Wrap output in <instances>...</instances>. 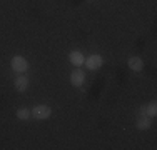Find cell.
<instances>
[{
    "instance_id": "obj_1",
    "label": "cell",
    "mask_w": 157,
    "mask_h": 150,
    "mask_svg": "<svg viewBox=\"0 0 157 150\" xmlns=\"http://www.w3.org/2000/svg\"><path fill=\"white\" fill-rule=\"evenodd\" d=\"M32 117L35 120H45L52 115V108L48 107L45 103H40V105H35V107L32 108Z\"/></svg>"
},
{
    "instance_id": "obj_2",
    "label": "cell",
    "mask_w": 157,
    "mask_h": 150,
    "mask_svg": "<svg viewBox=\"0 0 157 150\" xmlns=\"http://www.w3.org/2000/svg\"><path fill=\"white\" fill-rule=\"evenodd\" d=\"M10 65H12V69L15 70L17 73H25L29 70V67H30V63H29V60L25 57L15 55V57L12 58V62H10Z\"/></svg>"
},
{
    "instance_id": "obj_3",
    "label": "cell",
    "mask_w": 157,
    "mask_h": 150,
    "mask_svg": "<svg viewBox=\"0 0 157 150\" xmlns=\"http://www.w3.org/2000/svg\"><path fill=\"white\" fill-rule=\"evenodd\" d=\"M84 63H85V67H87L89 70H97V69H100V67H102L104 58H102V55H99V54H92L90 57L85 58Z\"/></svg>"
},
{
    "instance_id": "obj_4",
    "label": "cell",
    "mask_w": 157,
    "mask_h": 150,
    "mask_svg": "<svg viewBox=\"0 0 157 150\" xmlns=\"http://www.w3.org/2000/svg\"><path fill=\"white\" fill-rule=\"evenodd\" d=\"M84 82H85V72L80 67H77V69L70 73V84H72L74 87H80V85H84Z\"/></svg>"
},
{
    "instance_id": "obj_5",
    "label": "cell",
    "mask_w": 157,
    "mask_h": 150,
    "mask_svg": "<svg viewBox=\"0 0 157 150\" xmlns=\"http://www.w3.org/2000/svg\"><path fill=\"white\" fill-rule=\"evenodd\" d=\"M69 62L72 63V65H75V67H82L84 62H85V58H84V55H82L78 50H72L69 54Z\"/></svg>"
},
{
    "instance_id": "obj_6",
    "label": "cell",
    "mask_w": 157,
    "mask_h": 150,
    "mask_svg": "<svg viewBox=\"0 0 157 150\" xmlns=\"http://www.w3.org/2000/svg\"><path fill=\"white\" fill-rule=\"evenodd\" d=\"M13 85H15V90L17 92H25V90L29 88V78L25 77V75H18V77L13 80Z\"/></svg>"
},
{
    "instance_id": "obj_7",
    "label": "cell",
    "mask_w": 157,
    "mask_h": 150,
    "mask_svg": "<svg viewBox=\"0 0 157 150\" xmlns=\"http://www.w3.org/2000/svg\"><path fill=\"white\" fill-rule=\"evenodd\" d=\"M127 65H129V69L134 70V72H140V70L144 69V62H142L140 57H130L129 62H127Z\"/></svg>"
},
{
    "instance_id": "obj_8",
    "label": "cell",
    "mask_w": 157,
    "mask_h": 150,
    "mask_svg": "<svg viewBox=\"0 0 157 150\" xmlns=\"http://www.w3.org/2000/svg\"><path fill=\"white\" fill-rule=\"evenodd\" d=\"M151 120H149L147 115H142V117H139V120L136 122V127L139 130H147V129H151Z\"/></svg>"
},
{
    "instance_id": "obj_9",
    "label": "cell",
    "mask_w": 157,
    "mask_h": 150,
    "mask_svg": "<svg viewBox=\"0 0 157 150\" xmlns=\"http://www.w3.org/2000/svg\"><path fill=\"white\" fill-rule=\"evenodd\" d=\"M15 115H17L18 120H29V118L32 117V112L29 110L27 107H20V108H17Z\"/></svg>"
},
{
    "instance_id": "obj_10",
    "label": "cell",
    "mask_w": 157,
    "mask_h": 150,
    "mask_svg": "<svg viewBox=\"0 0 157 150\" xmlns=\"http://www.w3.org/2000/svg\"><path fill=\"white\" fill-rule=\"evenodd\" d=\"M145 114H147L149 118H152V117L157 115V102L155 100H152V102H149L147 105H145Z\"/></svg>"
}]
</instances>
